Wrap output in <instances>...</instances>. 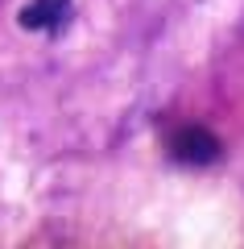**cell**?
<instances>
[{
    "mask_svg": "<svg viewBox=\"0 0 244 249\" xmlns=\"http://www.w3.org/2000/svg\"><path fill=\"white\" fill-rule=\"evenodd\" d=\"M170 154L186 166H207L219 158V137L203 124H182L174 137H170Z\"/></svg>",
    "mask_w": 244,
    "mask_h": 249,
    "instance_id": "cell-1",
    "label": "cell"
},
{
    "mask_svg": "<svg viewBox=\"0 0 244 249\" xmlns=\"http://www.w3.org/2000/svg\"><path fill=\"white\" fill-rule=\"evenodd\" d=\"M70 21V0H29L21 9V25L37 34H54Z\"/></svg>",
    "mask_w": 244,
    "mask_h": 249,
    "instance_id": "cell-2",
    "label": "cell"
}]
</instances>
